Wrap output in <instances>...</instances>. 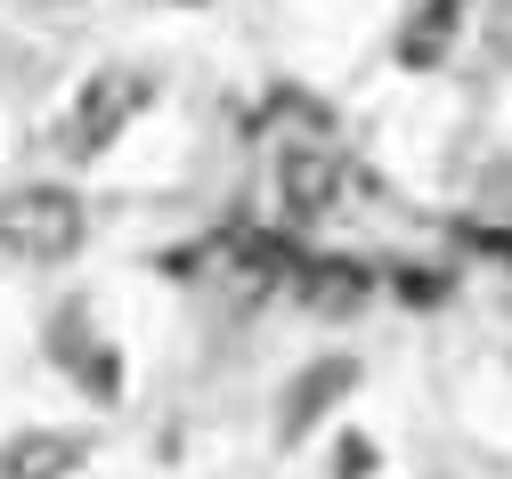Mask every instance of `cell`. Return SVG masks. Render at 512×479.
<instances>
[{
    "instance_id": "obj_1",
    "label": "cell",
    "mask_w": 512,
    "mask_h": 479,
    "mask_svg": "<svg viewBox=\"0 0 512 479\" xmlns=\"http://www.w3.org/2000/svg\"><path fill=\"white\" fill-rule=\"evenodd\" d=\"M90 244V203L66 179H25L0 195V252L25 268H66Z\"/></svg>"
},
{
    "instance_id": "obj_2",
    "label": "cell",
    "mask_w": 512,
    "mask_h": 479,
    "mask_svg": "<svg viewBox=\"0 0 512 479\" xmlns=\"http://www.w3.org/2000/svg\"><path fill=\"white\" fill-rule=\"evenodd\" d=\"M147 98H155V82L139 74V65H98V74L74 90V106H66V122H57V147H66L74 163H90V155H106L122 130H131L139 114H147Z\"/></svg>"
},
{
    "instance_id": "obj_3",
    "label": "cell",
    "mask_w": 512,
    "mask_h": 479,
    "mask_svg": "<svg viewBox=\"0 0 512 479\" xmlns=\"http://www.w3.org/2000/svg\"><path fill=\"white\" fill-rule=\"evenodd\" d=\"M49 366L66 374L82 398H98V406H114V398H122V358H114V341L98 333L90 301H66V309L49 317Z\"/></svg>"
},
{
    "instance_id": "obj_4",
    "label": "cell",
    "mask_w": 512,
    "mask_h": 479,
    "mask_svg": "<svg viewBox=\"0 0 512 479\" xmlns=\"http://www.w3.org/2000/svg\"><path fill=\"white\" fill-rule=\"evenodd\" d=\"M277 203H285V220H326L342 203V155L326 139H285L277 147Z\"/></svg>"
},
{
    "instance_id": "obj_5",
    "label": "cell",
    "mask_w": 512,
    "mask_h": 479,
    "mask_svg": "<svg viewBox=\"0 0 512 479\" xmlns=\"http://www.w3.org/2000/svg\"><path fill=\"white\" fill-rule=\"evenodd\" d=\"M350 390H358V358H309V366L277 390V439H285V447H301V439L326 423Z\"/></svg>"
},
{
    "instance_id": "obj_6",
    "label": "cell",
    "mask_w": 512,
    "mask_h": 479,
    "mask_svg": "<svg viewBox=\"0 0 512 479\" xmlns=\"http://www.w3.org/2000/svg\"><path fill=\"white\" fill-rule=\"evenodd\" d=\"M464 25H472V0H415V9L399 17V41H391V57L407 65V74H439V65L456 57Z\"/></svg>"
},
{
    "instance_id": "obj_7",
    "label": "cell",
    "mask_w": 512,
    "mask_h": 479,
    "mask_svg": "<svg viewBox=\"0 0 512 479\" xmlns=\"http://www.w3.org/2000/svg\"><path fill=\"white\" fill-rule=\"evenodd\" d=\"M82 463H90L82 431H17L0 447V479H74Z\"/></svg>"
},
{
    "instance_id": "obj_8",
    "label": "cell",
    "mask_w": 512,
    "mask_h": 479,
    "mask_svg": "<svg viewBox=\"0 0 512 479\" xmlns=\"http://www.w3.org/2000/svg\"><path fill=\"white\" fill-rule=\"evenodd\" d=\"M293 293H301L309 309H326V317H350L374 285H366V268H350V260H301V268H293Z\"/></svg>"
},
{
    "instance_id": "obj_9",
    "label": "cell",
    "mask_w": 512,
    "mask_h": 479,
    "mask_svg": "<svg viewBox=\"0 0 512 479\" xmlns=\"http://www.w3.org/2000/svg\"><path fill=\"white\" fill-rule=\"evenodd\" d=\"M366 463H374V447H366V439H350V447H342V479H366Z\"/></svg>"
},
{
    "instance_id": "obj_10",
    "label": "cell",
    "mask_w": 512,
    "mask_h": 479,
    "mask_svg": "<svg viewBox=\"0 0 512 479\" xmlns=\"http://www.w3.org/2000/svg\"><path fill=\"white\" fill-rule=\"evenodd\" d=\"M171 9H204V0H171Z\"/></svg>"
}]
</instances>
